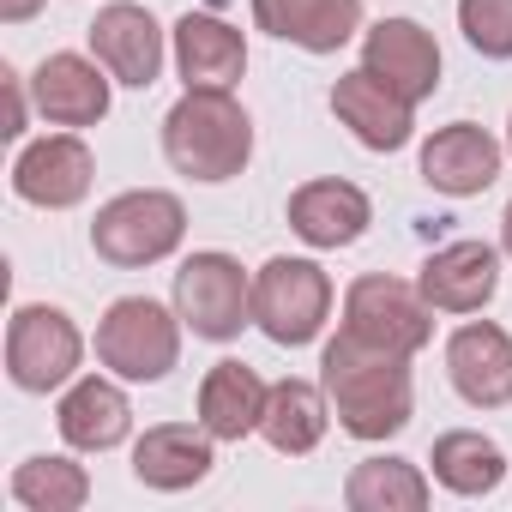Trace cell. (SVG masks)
Masks as SVG:
<instances>
[{"label": "cell", "instance_id": "1", "mask_svg": "<svg viewBox=\"0 0 512 512\" xmlns=\"http://www.w3.org/2000/svg\"><path fill=\"white\" fill-rule=\"evenodd\" d=\"M320 386L332 398L338 428L356 440H392L410 428L416 392H410V356H398V350L338 332L320 356Z\"/></svg>", "mask_w": 512, "mask_h": 512}, {"label": "cell", "instance_id": "2", "mask_svg": "<svg viewBox=\"0 0 512 512\" xmlns=\"http://www.w3.org/2000/svg\"><path fill=\"white\" fill-rule=\"evenodd\" d=\"M163 157L187 181H235L253 157V121L229 91H187L163 115Z\"/></svg>", "mask_w": 512, "mask_h": 512}, {"label": "cell", "instance_id": "3", "mask_svg": "<svg viewBox=\"0 0 512 512\" xmlns=\"http://www.w3.org/2000/svg\"><path fill=\"white\" fill-rule=\"evenodd\" d=\"M187 235V205L163 187H133V193H115L97 223H91V247L97 260L121 266V272H139V266H157L181 247Z\"/></svg>", "mask_w": 512, "mask_h": 512}, {"label": "cell", "instance_id": "4", "mask_svg": "<svg viewBox=\"0 0 512 512\" xmlns=\"http://www.w3.org/2000/svg\"><path fill=\"white\" fill-rule=\"evenodd\" d=\"M97 362L115 380L151 386L181 362V314H169L151 296H121L97 320Z\"/></svg>", "mask_w": 512, "mask_h": 512}, {"label": "cell", "instance_id": "5", "mask_svg": "<svg viewBox=\"0 0 512 512\" xmlns=\"http://www.w3.org/2000/svg\"><path fill=\"white\" fill-rule=\"evenodd\" d=\"M326 314H332V278L314 266V260H278L260 266L253 278V326H260L272 344L284 350H302L326 332Z\"/></svg>", "mask_w": 512, "mask_h": 512}, {"label": "cell", "instance_id": "6", "mask_svg": "<svg viewBox=\"0 0 512 512\" xmlns=\"http://www.w3.org/2000/svg\"><path fill=\"white\" fill-rule=\"evenodd\" d=\"M175 314L181 326H193V338L205 344H229L241 338V326H253V278L241 272V260L229 253H193L175 272Z\"/></svg>", "mask_w": 512, "mask_h": 512}, {"label": "cell", "instance_id": "7", "mask_svg": "<svg viewBox=\"0 0 512 512\" xmlns=\"http://www.w3.org/2000/svg\"><path fill=\"white\" fill-rule=\"evenodd\" d=\"M344 332L380 344V350H398V356H416L428 338H434V308L416 284L404 278H386V272H368L344 290Z\"/></svg>", "mask_w": 512, "mask_h": 512}, {"label": "cell", "instance_id": "8", "mask_svg": "<svg viewBox=\"0 0 512 512\" xmlns=\"http://www.w3.org/2000/svg\"><path fill=\"white\" fill-rule=\"evenodd\" d=\"M79 362H85V338L61 308L25 302L13 314V326H7V374H13L19 392H55V386H67L79 374Z\"/></svg>", "mask_w": 512, "mask_h": 512}, {"label": "cell", "instance_id": "9", "mask_svg": "<svg viewBox=\"0 0 512 512\" xmlns=\"http://www.w3.org/2000/svg\"><path fill=\"white\" fill-rule=\"evenodd\" d=\"M97 181V163H91V145L79 133H49L37 145L19 151L13 163V193L25 205H43V211H67L91 193Z\"/></svg>", "mask_w": 512, "mask_h": 512}, {"label": "cell", "instance_id": "10", "mask_svg": "<svg viewBox=\"0 0 512 512\" xmlns=\"http://www.w3.org/2000/svg\"><path fill=\"white\" fill-rule=\"evenodd\" d=\"M416 290L440 314H482L500 290V253L488 241H446L422 260Z\"/></svg>", "mask_w": 512, "mask_h": 512}, {"label": "cell", "instance_id": "11", "mask_svg": "<svg viewBox=\"0 0 512 512\" xmlns=\"http://www.w3.org/2000/svg\"><path fill=\"white\" fill-rule=\"evenodd\" d=\"M446 374L452 392L470 410H500L512 404V338L494 320H470L446 338Z\"/></svg>", "mask_w": 512, "mask_h": 512}, {"label": "cell", "instance_id": "12", "mask_svg": "<svg viewBox=\"0 0 512 512\" xmlns=\"http://www.w3.org/2000/svg\"><path fill=\"white\" fill-rule=\"evenodd\" d=\"M91 55L115 73V85L151 91L163 73V25L145 7H133V0H115V7L91 19Z\"/></svg>", "mask_w": 512, "mask_h": 512}, {"label": "cell", "instance_id": "13", "mask_svg": "<svg viewBox=\"0 0 512 512\" xmlns=\"http://www.w3.org/2000/svg\"><path fill=\"white\" fill-rule=\"evenodd\" d=\"M362 67L374 79H386L404 103H422L440 91V43L416 19H380L362 37Z\"/></svg>", "mask_w": 512, "mask_h": 512}, {"label": "cell", "instance_id": "14", "mask_svg": "<svg viewBox=\"0 0 512 512\" xmlns=\"http://www.w3.org/2000/svg\"><path fill=\"white\" fill-rule=\"evenodd\" d=\"M109 85H115V73L103 61L67 55V49L31 73V97L49 127H97L109 115Z\"/></svg>", "mask_w": 512, "mask_h": 512}, {"label": "cell", "instance_id": "15", "mask_svg": "<svg viewBox=\"0 0 512 512\" xmlns=\"http://www.w3.org/2000/svg\"><path fill=\"white\" fill-rule=\"evenodd\" d=\"M410 109H416V103H404V97H398L386 79H374L368 67H356V73H344V79L332 85V115H338V127H350L356 145H368V151H404L410 133H416Z\"/></svg>", "mask_w": 512, "mask_h": 512}, {"label": "cell", "instance_id": "16", "mask_svg": "<svg viewBox=\"0 0 512 512\" xmlns=\"http://www.w3.org/2000/svg\"><path fill=\"white\" fill-rule=\"evenodd\" d=\"M253 25L308 55H338L362 31V0H253Z\"/></svg>", "mask_w": 512, "mask_h": 512}, {"label": "cell", "instance_id": "17", "mask_svg": "<svg viewBox=\"0 0 512 512\" xmlns=\"http://www.w3.org/2000/svg\"><path fill=\"white\" fill-rule=\"evenodd\" d=\"M500 175V145L476 127V121H452L422 145V181L446 199H470L488 193Z\"/></svg>", "mask_w": 512, "mask_h": 512}, {"label": "cell", "instance_id": "18", "mask_svg": "<svg viewBox=\"0 0 512 512\" xmlns=\"http://www.w3.org/2000/svg\"><path fill=\"white\" fill-rule=\"evenodd\" d=\"M368 223H374V205L356 181L326 175V181H308L290 193V229L308 247H350L368 235Z\"/></svg>", "mask_w": 512, "mask_h": 512}, {"label": "cell", "instance_id": "19", "mask_svg": "<svg viewBox=\"0 0 512 512\" xmlns=\"http://www.w3.org/2000/svg\"><path fill=\"white\" fill-rule=\"evenodd\" d=\"M175 73L187 79V91H229L247 73L241 31L211 19V13H187L175 25Z\"/></svg>", "mask_w": 512, "mask_h": 512}, {"label": "cell", "instance_id": "20", "mask_svg": "<svg viewBox=\"0 0 512 512\" xmlns=\"http://www.w3.org/2000/svg\"><path fill=\"white\" fill-rule=\"evenodd\" d=\"M55 422H61V440H67L73 452H109V446L127 440L133 404H127V392H121L115 380H97V374H91V380H73V386H67Z\"/></svg>", "mask_w": 512, "mask_h": 512}, {"label": "cell", "instance_id": "21", "mask_svg": "<svg viewBox=\"0 0 512 512\" xmlns=\"http://www.w3.org/2000/svg\"><path fill=\"white\" fill-rule=\"evenodd\" d=\"M211 434L205 428H181V422H163V428H145V440L133 446V476L157 494H181L193 482L211 476Z\"/></svg>", "mask_w": 512, "mask_h": 512}, {"label": "cell", "instance_id": "22", "mask_svg": "<svg viewBox=\"0 0 512 512\" xmlns=\"http://www.w3.org/2000/svg\"><path fill=\"white\" fill-rule=\"evenodd\" d=\"M266 380L253 374L247 362H217L205 380H199V428L211 440H247L266 416Z\"/></svg>", "mask_w": 512, "mask_h": 512}, {"label": "cell", "instance_id": "23", "mask_svg": "<svg viewBox=\"0 0 512 512\" xmlns=\"http://www.w3.org/2000/svg\"><path fill=\"white\" fill-rule=\"evenodd\" d=\"M326 422H332V398L326 386L314 380H278L266 392V416H260V434L272 440V452L284 458H302L326 440Z\"/></svg>", "mask_w": 512, "mask_h": 512}, {"label": "cell", "instance_id": "24", "mask_svg": "<svg viewBox=\"0 0 512 512\" xmlns=\"http://www.w3.org/2000/svg\"><path fill=\"white\" fill-rule=\"evenodd\" d=\"M428 464H434V482L452 488V494H494L500 476H506V452H500L488 434H476V428L440 434Z\"/></svg>", "mask_w": 512, "mask_h": 512}, {"label": "cell", "instance_id": "25", "mask_svg": "<svg viewBox=\"0 0 512 512\" xmlns=\"http://www.w3.org/2000/svg\"><path fill=\"white\" fill-rule=\"evenodd\" d=\"M350 512H422L428 506V476L410 458H362L344 482Z\"/></svg>", "mask_w": 512, "mask_h": 512}, {"label": "cell", "instance_id": "26", "mask_svg": "<svg viewBox=\"0 0 512 512\" xmlns=\"http://www.w3.org/2000/svg\"><path fill=\"white\" fill-rule=\"evenodd\" d=\"M13 500L25 512H79L91 500V476H85V464L43 452V458H25L13 470Z\"/></svg>", "mask_w": 512, "mask_h": 512}, {"label": "cell", "instance_id": "27", "mask_svg": "<svg viewBox=\"0 0 512 512\" xmlns=\"http://www.w3.org/2000/svg\"><path fill=\"white\" fill-rule=\"evenodd\" d=\"M458 31L476 55L512 61V0H458Z\"/></svg>", "mask_w": 512, "mask_h": 512}, {"label": "cell", "instance_id": "28", "mask_svg": "<svg viewBox=\"0 0 512 512\" xmlns=\"http://www.w3.org/2000/svg\"><path fill=\"white\" fill-rule=\"evenodd\" d=\"M0 79H7V97H13V121H7V133L19 139V133H25V85H19V73H0Z\"/></svg>", "mask_w": 512, "mask_h": 512}, {"label": "cell", "instance_id": "29", "mask_svg": "<svg viewBox=\"0 0 512 512\" xmlns=\"http://www.w3.org/2000/svg\"><path fill=\"white\" fill-rule=\"evenodd\" d=\"M49 7V0H0V19H7V25H25V19H37Z\"/></svg>", "mask_w": 512, "mask_h": 512}, {"label": "cell", "instance_id": "30", "mask_svg": "<svg viewBox=\"0 0 512 512\" xmlns=\"http://www.w3.org/2000/svg\"><path fill=\"white\" fill-rule=\"evenodd\" d=\"M500 247L512 253V205H506V217H500Z\"/></svg>", "mask_w": 512, "mask_h": 512}, {"label": "cell", "instance_id": "31", "mask_svg": "<svg viewBox=\"0 0 512 512\" xmlns=\"http://www.w3.org/2000/svg\"><path fill=\"white\" fill-rule=\"evenodd\" d=\"M506 151H512V127H506Z\"/></svg>", "mask_w": 512, "mask_h": 512}]
</instances>
